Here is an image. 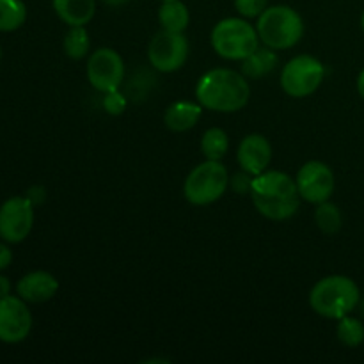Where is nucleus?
<instances>
[{"label":"nucleus","mask_w":364,"mask_h":364,"mask_svg":"<svg viewBox=\"0 0 364 364\" xmlns=\"http://www.w3.org/2000/svg\"><path fill=\"white\" fill-rule=\"evenodd\" d=\"M277 66H279V57L276 50L269 46H258L251 55L242 60L240 71L247 80H259L272 73Z\"/></svg>","instance_id":"nucleus-17"},{"label":"nucleus","mask_w":364,"mask_h":364,"mask_svg":"<svg viewBox=\"0 0 364 364\" xmlns=\"http://www.w3.org/2000/svg\"><path fill=\"white\" fill-rule=\"evenodd\" d=\"M159 21L166 31L183 32L191 23V13L181 0H164L159 9Z\"/></svg>","instance_id":"nucleus-18"},{"label":"nucleus","mask_w":364,"mask_h":364,"mask_svg":"<svg viewBox=\"0 0 364 364\" xmlns=\"http://www.w3.org/2000/svg\"><path fill=\"white\" fill-rule=\"evenodd\" d=\"M25 198H27L28 201H31L34 206L41 205V203L45 201V198H46L45 188L39 187V185H36V187H31V188H28V192H27V196H25Z\"/></svg>","instance_id":"nucleus-27"},{"label":"nucleus","mask_w":364,"mask_h":364,"mask_svg":"<svg viewBox=\"0 0 364 364\" xmlns=\"http://www.w3.org/2000/svg\"><path fill=\"white\" fill-rule=\"evenodd\" d=\"M252 181H255V176L247 171H240V173L233 174V178H230V187L233 188L237 194H251Z\"/></svg>","instance_id":"nucleus-26"},{"label":"nucleus","mask_w":364,"mask_h":364,"mask_svg":"<svg viewBox=\"0 0 364 364\" xmlns=\"http://www.w3.org/2000/svg\"><path fill=\"white\" fill-rule=\"evenodd\" d=\"M259 41L272 50H288L304 36V20L290 6H269L256 23Z\"/></svg>","instance_id":"nucleus-4"},{"label":"nucleus","mask_w":364,"mask_h":364,"mask_svg":"<svg viewBox=\"0 0 364 364\" xmlns=\"http://www.w3.org/2000/svg\"><path fill=\"white\" fill-rule=\"evenodd\" d=\"M269 7V0H235V9L242 18H258Z\"/></svg>","instance_id":"nucleus-24"},{"label":"nucleus","mask_w":364,"mask_h":364,"mask_svg":"<svg viewBox=\"0 0 364 364\" xmlns=\"http://www.w3.org/2000/svg\"><path fill=\"white\" fill-rule=\"evenodd\" d=\"M201 103L194 102H174L171 103L164 114V123L173 132H187L196 127L201 119Z\"/></svg>","instance_id":"nucleus-16"},{"label":"nucleus","mask_w":364,"mask_h":364,"mask_svg":"<svg viewBox=\"0 0 364 364\" xmlns=\"http://www.w3.org/2000/svg\"><path fill=\"white\" fill-rule=\"evenodd\" d=\"M57 290H59V283H57L55 276L45 272V270L27 274L16 284L18 297L23 299L25 302H32V304L50 301L52 297H55Z\"/></svg>","instance_id":"nucleus-14"},{"label":"nucleus","mask_w":364,"mask_h":364,"mask_svg":"<svg viewBox=\"0 0 364 364\" xmlns=\"http://www.w3.org/2000/svg\"><path fill=\"white\" fill-rule=\"evenodd\" d=\"M295 181H297L301 199L311 203V205H320L323 201H329L334 192V187H336L333 169L326 162H320V160L306 162L299 169Z\"/></svg>","instance_id":"nucleus-10"},{"label":"nucleus","mask_w":364,"mask_h":364,"mask_svg":"<svg viewBox=\"0 0 364 364\" xmlns=\"http://www.w3.org/2000/svg\"><path fill=\"white\" fill-rule=\"evenodd\" d=\"M87 80L96 91L110 92L117 91L124 80V63L123 57L112 48L95 50L87 59Z\"/></svg>","instance_id":"nucleus-9"},{"label":"nucleus","mask_w":364,"mask_h":364,"mask_svg":"<svg viewBox=\"0 0 364 364\" xmlns=\"http://www.w3.org/2000/svg\"><path fill=\"white\" fill-rule=\"evenodd\" d=\"M9 291H11L9 279H7V277H4V276H0V299L7 297V295H9Z\"/></svg>","instance_id":"nucleus-29"},{"label":"nucleus","mask_w":364,"mask_h":364,"mask_svg":"<svg viewBox=\"0 0 364 364\" xmlns=\"http://www.w3.org/2000/svg\"><path fill=\"white\" fill-rule=\"evenodd\" d=\"M230 187V174L219 160H205L188 173L183 196L191 205L206 206L219 201Z\"/></svg>","instance_id":"nucleus-6"},{"label":"nucleus","mask_w":364,"mask_h":364,"mask_svg":"<svg viewBox=\"0 0 364 364\" xmlns=\"http://www.w3.org/2000/svg\"><path fill=\"white\" fill-rule=\"evenodd\" d=\"M188 52H191V45L183 32L162 28L149 41L148 59L156 71L173 73L183 68L188 59Z\"/></svg>","instance_id":"nucleus-8"},{"label":"nucleus","mask_w":364,"mask_h":364,"mask_svg":"<svg viewBox=\"0 0 364 364\" xmlns=\"http://www.w3.org/2000/svg\"><path fill=\"white\" fill-rule=\"evenodd\" d=\"M361 302V291L347 276H327L309 291V306L323 318L340 320L350 315Z\"/></svg>","instance_id":"nucleus-3"},{"label":"nucleus","mask_w":364,"mask_h":364,"mask_svg":"<svg viewBox=\"0 0 364 364\" xmlns=\"http://www.w3.org/2000/svg\"><path fill=\"white\" fill-rule=\"evenodd\" d=\"M32 315L21 297L0 299V341L20 343L31 334Z\"/></svg>","instance_id":"nucleus-12"},{"label":"nucleus","mask_w":364,"mask_h":364,"mask_svg":"<svg viewBox=\"0 0 364 364\" xmlns=\"http://www.w3.org/2000/svg\"><path fill=\"white\" fill-rule=\"evenodd\" d=\"M103 2L110 7H119V6H124V4L132 2V0H103Z\"/></svg>","instance_id":"nucleus-31"},{"label":"nucleus","mask_w":364,"mask_h":364,"mask_svg":"<svg viewBox=\"0 0 364 364\" xmlns=\"http://www.w3.org/2000/svg\"><path fill=\"white\" fill-rule=\"evenodd\" d=\"M196 98L203 109L231 114L244 109L251 98V87L242 71L215 68L199 78Z\"/></svg>","instance_id":"nucleus-1"},{"label":"nucleus","mask_w":364,"mask_h":364,"mask_svg":"<svg viewBox=\"0 0 364 364\" xmlns=\"http://www.w3.org/2000/svg\"><path fill=\"white\" fill-rule=\"evenodd\" d=\"M217 55L226 60H244L259 46L258 31L245 18H224L213 27L210 36Z\"/></svg>","instance_id":"nucleus-5"},{"label":"nucleus","mask_w":364,"mask_h":364,"mask_svg":"<svg viewBox=\"0 0 364 364\" xmlns=\"http://www.w3.org/2000/svg\"><path fill=\"white\" fill-rule=\"evenodd\" d=\"M230 149V139L223 128H208L201 137V151L206 160L223 162Z\"/></svg>","instance_id":"nucleus-19"},{"label":"nucleus","mask_w":364,"mask_h":364,"mask_svg":"<svg viewBox=\"0 0 364 364\" xmlns=\"http://www.w3.org/2000/svg\"><path fill=\"white\" fill-rule=\"evenodd\" d=\"M0 59H2V48H0Z\"/></svg>","instance_id":"nucleus-34"},{"label":"nucleus","mask_w":364,"mask_h":364,"mask_svg":"<svg viewBox=\"0 0 364 364\" xmlns=\"http://www.w3.org/2000/svg\"><path fill=\"white\" fill-rule=\"evenodd\" d=\"M359 304H361V311H363V315H364V301L359 302Z\"/></svg>","instance_id":"nucleus-32"},{"label":"nucleus","mask_w":364,"mask_h":364,"mask_svg":"<svg viewBox=\"0 0 364 364\" xmlns=\"http://www.w3.org/2000/svg\"><path fill=\"white\" fill-rule=\"evenodd\" d=\"M103 109H105L109 114H112V116H117V114H121L124 109H127V98H124L119 91L105 92V98H103Z\"/></svg>","instance_id":"nucleus-25"},{"label":"nucleus","mask_w":364,"mask_h":364,"mask_svg":"<svg viewBox=\"0 0 364 364\" xmlns=\"http://www.w3.org/2000/svg\"><path fill=\"white\" fill-rule=\"evenodd\" d=\"M315 223L323 235H336L343 226V215L334 203L323 201L316 205Z\"/></svg>","instance_id":"nucleus-22"},{"label":"nucleus","mask_w":364,"mask_h":364,"mask_svg":"<svg viewBox=\"0 0 364 364\" xmlns=\"http://www.w3.org/2000/svg\"><path fill=\"white\" fill-rule=\"evenodd\" d=\"M326 68L316 57L302 53L284 64L281 71V87L291 98H308L322 85Z\"/></svg>","instance_id":"nucleus-7"},{"label":"nucleus","mask_w":364,"mask_h":364,"mask_svg":"<svg viewBox=\"0 0 364 364\" xmlns=\"http://www.w3.org/2000/svg\"><path fill=\"white\" fill-rule=\"evenodd\" d=\"M27 18V7L21 0H0V32L20 28Z\"/></svg>","instance_id":"nucleus-21"},{"label":"nucleus","mask_w":364,"mask_h":364,"mask_svg":"<svg viewBox=\"0 0 364 364\" xmlns=\"http://www.w3.org/2000/svg\"><path fill=\"white\" fill-rule=\"evenodd\" d=\"M34 226V205L27 198H11L0 208V237L9 244H20Z\"/></svg>","instance_id":"nucleus-11"},{"label":"nucleus","mask_w":364,"mask_h":364,"mask_svg":"<svg viewBox=\"0 0 364 364\" xmlns=\"http://www.w3.org/2000/svg\"><path fill=\"white\" fill-rule=\"evenodd\" d=\"M13 262V252L6 244H0V270L7 269Z\"/></svg>","instance_id":"nucleus-28"},{"label":"nucleus","mask_w":364,"mask_h":364,"mask_svg":"<svg viewBox=\"0 0 364 364\" xmlns=\"http://www.w3.org/2000/svg\"><path fill=\"white\" fill-rule=\"evenodd\" d=\"M361 25H363V31H364V13H363V18H361Z\"/></svg>","instance_id":"nucleus-33"},{"label":"nucleus","mask_w":364,"mask_h":364,"mask_svg":"<svg viewBox=\"0 0 364 364\" xmlns=\"http://www.w3.org/2000/svg\"><path fill=\"white\" fill-rule=\"evenodd\" d=\"M237 160L242 171L252 176L265 173L272 162V146L262 134H249L240 141L237 149Z\"/></svg>","instance_id":"nucleus-13"},{"label":"nucleus","mask_w":364,"mask_h":364,"mask_svg":"<svg viewBox=\"0 0 364 364\" xmlns=\"http://www.w3.org/2000/svg\"><path fill=\"white\" fill-rule=\"evenodd\" d=\"M336 336L345 347H359L364 341V323L350 315L343 316L338 320Z\"/></svg>","instance_id":"nucleus-23"},{"label":"nucleus","mask_w":364,"mask_h":364,"mask_svg":"<svg viewBox=\"0 0 364 364\" xmlns=\"http://www.w3.org/2000/svg\"><path fill=\"white\" fill-rule=\"evenodd\" d=\"M64 53L73 60H82L89 55L91 50V39L85 27H70L64 36Z\"/></svg>","instance_id":"nucleus-20"},{"label":"nucleus","mask_w":364,"mask_h":364,"mask_svg":"<svg viewBox=\"0 0 364 364\" xmlns=\"http://www.w3.org/2000/svg\"><path fill=\"white\" fill-rule=\"evenodd\" d=\"M358 91H359V95H361V98L364 100V70L359 73V77H358Z\"/></svg>","instance_id":"nucleus-30"},{"label":"nucleus","mask_w":364,"mask_h":364,"mask_svg":"<svg viewBox=\"0 0 364 364\" xmlns=\"http://www.w3.org/2000/svg\"><path fill=\"white\" fill-rule=\"evenodd\" d=\"M52 4L68 27H85L96 13V0H52Z\"/></svg>","instance_id":"nucleus-15"},{"label":"nucleus","mask_w":364,"mask_h":364,"mask_svg":"<svg viewBox=\"0 0 364 364\" xmlns=\"http://www.w3.org/2000/svg\"><path fill=\"white\" fill-rule=\"evenodd\" d=\"M255 208L269 220H288L299 212L297 181L283 171H265L255 176L251 188Z\"/></svg>","instance_id":"nucleus-2"},{"label":"nucleus","mask_w":364,"mask_h":364,"mask_svg":"<svg viewBox=\"0 0 364 364\" xmlns=\"http://www.w3.org/2000/svg\"><path fill=\"white\" fill-rule=\"evenodd\" d=\"M162 2H164V0H162Z\"/></svg>","instance_id":"nucleus-35"}]
</instances>
